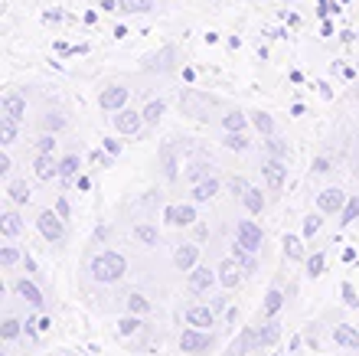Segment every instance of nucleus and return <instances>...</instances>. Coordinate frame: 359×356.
I'll return each mask as SVG.
<instances>
[{"instance_id": "nucleus-1", "label": "nucleus", "mask_w": 359, "mask_h": 356, "mask_svg": "<svg viewBox=\"0 0 359 356\" xmlns=\"http://www.w3.org/2000/svg\"><path fill=\"white\" fill-rule=\"evenodd\" d=\"M124 275H128V258H124L121 252H114V249L95 252L92 262H88V278H92L95 284H104V288L124 282Z\"/></svg>"}, {"instance_id": "nucleus-2", "label": "nucleus", "mask_w": 359, "mask_h": 356, "mask_svg": "<svg viewBox=\"0 0 359 356\" xmlns=\"http://www.w3.org/2000/svg\"><path fill=\"white\" fill-rule=\"evenodd\" d=\"M10 294L20 301V304H27L29 310H36V314H46L49 301H46V291H43V284L33 278V275H23V278H13V282L7 284Z\"/></svg>"}, {"instance_id": "nucleus-3", "label": "nucleus", "mask_w": 359, "mask_h": 356, "mask_svg": "<svg viewBox=\"0 0 359 356\" xmlns=\"http://www.w3.org/2000/svg\"><path fill=\"white\" fill-rule=\"evenodd\" d=\"M36 232L43 235V242H46L49 249H56V252H62V245H66V239H69L66 219H62L56 209H39V216H36Z\"/></svg>"}, {"instance_id": "nucleus-4", "label": "nucleus", "mask_w": 359, "mask_h": 356, "mask_svg": "<svg viewBox=\"0 0 359 356\" xmlns=\"http://www.w3.org/2000/svg\"><path fill=\"white\" fill-rule=\"evenodd\" d=\"M219 347V337L212 330H203V327H187L180 334V350L187 356H212Z\"/></svg>"}, {"instance_id": "nucleus-5", "label": "nucleus", "mask_w": 359, "mask_h": 356, "mask_svg": "<svg viewBox=\"0 0 359 356\" xmlns=\"http://www.w3.org/2000/svg\"><path fill=\"white\" fill-rule=\"evenodd\" d=\"M216 105H219L216 98H209L203 92H193V88H187V92L180 95V112L187 114V118H196V121H209V112Z\"/></svg>"}, {"instance_id": "nucleus-6", "label": "nucleus", "mask_w": 359, "mask_h": 356, "mask_svg": "<svg viewBox=\"0 0 359 356\" xmlns=\"http://www.w3.org/2000/svg\"><path fill=\"white\" fill-rule=\"evenodd\" d=\"M216 284H219V272L212 265H196V268L187 275V291L193 298H209Z\"/></svg>"}, {"instance_id": "nucleus-7", "label": "nucleus", "mask_w": 359, "mask_h": 356, "mask_svg": "<svg viewBox=\"0 0 359 356\" xmlns=\"http://www.w3.org/2000/svg\"><path fill=\"white\" fill-rule=\"evenodd\" d=\"M180 138H170V141H163L161 150H157V167H161V177L167 183H177L180 180V147H177Z\"/></svg>"}, {"instance_id": "nucleus-8", "label": "nucleus", "mask_w": 359, "mask_h": 356, "mask_svg": "<svg viewBox=\"0 0 359 356\" xmlns=\"http://www.w3.org/2000/svg\"><path fill=\"white\" fill-rule=\"evenodd\" d=\"M262 180H265V190L268 193H281L284 183H287V160H278V157H262Z\"/></svg>"}, {"instance_id": "nucleus-9", "label": "nucleus", "mask_w": 359, "mask_h": 356, "mask_svg": "<svg viewBox=\"0 0 359 356\" xmlns=\"http://www.w3.org/2000/svg\"><path fill=\"white\" fill-rule=\"evenodd\" d=\"M163 223L173 225V229H193V225L199 223L196 203L189 199V203H170V206H163Z\"/></svg>"}, {"instance_id": "nucleus-10", "label": "nucleus", "mask_w": 359, "mask_h": 356, "mask_svg": "<svg viewBox=\"0 0 359 356\" xmlns=\"http://www.w3.org/2000/svg\"><path fill=\"white\" fill-rule=\"evenodd\" d=\"M111 124H114V131L121 134V138H137V134L147 128V124H144V112H134V108H121V112H114Z\"/></svg>"}, {"instance_id": "nucleus-11", "label": "nucleus", "mask_w": 359, "mask_h": 356, "mask_svg": "<svg viewBox=\"0 0 359 356\" xmlns=\"http://www.w3.org/2000/svg\"><path fill=\"white\" fill-rule=\"evenodd\" d=\"M236 242L245 245L248 252H262V245H265V232H262V225L255 219H238L236 223Z\"/></svg>"}, {"instance_id": "nucleus-12", "label": "nucleus", "mask_w": 359, "mask_h": 356, "mask_svg": "<svg viewBox=\"0 0 359 356\" xmlns=\"http://www.w3.org/2000/svg\"><path fill=\"white\" fill-rule=\"evenodd\" d=\"M346 190L343 187H323L320 193H317V209H320L323 216H340L343 206H346Z\"/></svg>"}, {"instance_id": "nucleus-13", "label": "nucleus", "mask_w": 359, "mask_h": 356, "mask_svg": "<svg viewBox=\"0 0 359 356\" xmlns=\"http://www.w3.org/2000/svg\"><path fill=\"white\" fill-rule=\"evenodd\" d=\"M183 320H187V327H203V330H212L219 324V314L212 308H209V301L206 304H189L187 310H183Z\"/></svg>"}, {"instance_id": "nucleus-14", "label": "nucleus", "mask_w": 359, "mask_h": 356, "mask_svg": "<svg viewBox=\"0 0 359 356\" xmlns=\"http://www.w3.org/2000/svg\"><path fill=\"white\" fill-rule=\"evenodd\" d=\"M128 98H131V92L124 85H104L102 92H98V108L114 114V112H121V108H128Z\"/></svg>"}, {"instance_id": "nucleus-15", "label": "nucleus", "mask_w": 359, "mask_h": 356, "mask_svg": "<svg viewBox=\"0 0 359 356\" xmlns=\"http://www.w3.org/2000/svg\"><path fill=\"white\" fill-rule=\"evenodd\" d=\"M216 272H219V288H226V291H238L242 282H245V272H242V265H238L232 255L216 265Z\"/></svg>"}, {"instance_id": "nucleus-16", "label": "nucleus", "mask_w": 359, "mask_h": 356, "mask_svg": "<svg viewBox=\"0 0 359 356\" xmlns=\"http://www.w3.org/2000/svg\"><path fill=\"white\" fill-rule=\"evenodd\" d=\"M23 229H27V223H23V216H20V206H13L7 199V206L0 209V235H4V239H20Z\"/></svg>"}, {"instance_id": "nucleus-17", "label": "nucleus", "mask_w": 359, "mask_h": 356, "mask_svg": "<svg viewBox=\"0 0 359 356\" xmlns=\"http://www.w3.org/2000/svg\"><path fill=\"white\" fill-rule=\"evenodd\" d=\"M199 265V242H189V239H183L180 245H173V268L177 272H193Z\"/></svg>"}, {"instance_id": "nucleus-18", "label": "nucleus", "mask_w": 359, "mask_h": 356, "mask_svg": "<svg viewBox=\"0 0 359 356\" xmlns=\"http://www.w3.org/2000/svg\"><path fill=\"white\" fill-rule=\"evenodd\" d=\"M255 350H258V327L248 324V327L238 330V337L232 340V347H229L222 356H252Z\"/></svg>"}, {"instance_id": "nucleus-19", "label": "nucleus", "mask_w": 359, "mask_h": 356, "mask_svg": "<svg viewBox=\"0 0 359 356\" xmlns=\"http://www.w3.org/2000/svg\"><path fill=\"white\" fill-rule=\"evenodd\" d=\"M284 294L281 284H271V288L265 291V298H262V308H258V320H274L278 314L284 310Z\"/></svg>"}, {"instance_id": "nucleus-20", "label": "nucleus", "mask_w": 359, "mask_h": 356, "mask_svg": "<svg viewBox=\"0 0 359 356\" xmlns=\"http://www.w3.org/2000/svg\"><path fill=\"white\" fill-rule=\"evenodd\" d=\"M219 193H222V180L216 177V173H212V177H206V180H199V183H193V187H189V199H193V203H212V199L219 197Z\"/></svg>"}, {"instance_id": "nucleus-21", "label": "nucleus", "mask_w": 359, "mask_h": 356, "mask_svg": "<svg viewBox=\"0 0 359 356\" xmlns=\"http://www.w3.org/2000/svg\"><path fill=\"white\" fill-rule=\"evenodd\" d=\"M0 114L10 118V121L23 124L27 121V98H23L20 92H7L4 98H0Z\"/></svg>"}, {"instance_id": "nucleus-22", "label": "nucleus", "mask_w": 359, "mask_h": 356, "mask_svg": "<svg viewBox=\"0 0 359 356\" xmlns=\"http://www.w3.org/2000/svg\"><path fill=\"white\" fill-rule=\"evenodd\" d=\"M33 177H36L39 183L59 180V157L56 154H36V157H33Z\"/></svg>"}, {"instance_id": "nucleus-23", "label": "nucleus", "mask_w": 359, "mask_h": 356, "mask_svg": "<svg viewBox=\"0 0 359 356\" xmlns=\"http://www.w3.org/2000/svg\"><path fill=\"white\" fill-rule=\"evenodd\" d=\"M173 66H177V49L173 46H163L161 53L144 56V69L147 72H173Z\"/></svg>"}, {"instance_id": "nucleus-24", "label": "nucleus", "mask_w": 359, "mask_h": 356, "mask_svg": "<svg viewBox=\"0 0 359 356\" xmlns=\"http://www.w3.org/2000/svg\"><path fill=\"white\" fill-rule=\"evenodd\" d=\"M23 320L27 317H17V314H4V320H0V340H4V347H13V343H20V337H23Z\"/></svg>"}, {"instance_id": "nucleus-25", "label": "nucleus", "mask_w": 359, "mask_h": 356, "mask_svg": "<svg viewBox=\"0 0 359 356\" xmlns=\"http://www.w3.org/2000/svg\"><path fill=\"white\" fill-rule=\"evenodd\" d=\"M7 199L13 203V206H29V203H33V190H29L27 180L10 177L7 180Z\"/></svg>"}, {"instance_id": "nucleus-26", "label": "nucleus", "mask_w": 359, "mask_h": 356, "mask_svg": "<svg viewBox=\"0 0 359 356\" xmlns=\"http://www.w3.org/2000/svg\"><path fill=\"white\" fill-rule=\"evenodd\" d=\"M232 258H236L238 265H242V272H245V278H252V275H258V268H262V262H258V252H248L245 245H238L236 239H232Z\"/></svg>"}, {"instance_id": "nucleus-27", "label": "nucleus", "mask_w": 359, "mask_h": 356, "mask_svg": "<svg viewBox=\"0 0 359 356\" xmlns=\"http://www.w3.org/2000/svg\"><path fill=\"white\" fill-rule=\"evenodd\" d=\"M330 337L340 350H359V330L353 327V324H343L340 320V324L330 330Z\"/></svg>"}, {"instance_id": "nucleus-28", "label": "nucleus", "mask_w": 359, "mask_h": 356, "mask_svg": "<svg viewBox=\"0 0 359 356\" xmlns=\"http://www.w3.org/2000/svg\"><path fill=\"white\" fill-rule=\"evenodd\" d=\"M258 350H271L278 340H281V324H278V317L274 320H258Z\"/></svg>"}, {"instance_id": "nucleus-29", "label": "nucleus", "mask_w": 359, "mask_h": 356, "mask_svg": "<svg viewBox=\"0 0 359 356\" xmlns=\"http://www.w3.org/2000/svg\"><path fill=\"white\" fill-rule=\"evenodd\" d=\"M238 203L245 206V213H248V216H262V213L268 209V197L262 193V187H255V183H252V187L245 190V197L238 199Z\"/></svg>"}, {"instance_id": "nucleus-30", "label": "nucleus", "mask_w": 359, "mask_h": 356, "mask_svg": "<svg viewBox=\"0 0 359 356\" xmlns=\"http://www.w3.org/2000/svg\"><path fill=\"white\" fill-rule=\"evenodd\" d=\"M206 177H212V160H206V157H193L187 164V170H183V180H187L189 187L199 183V180H206Z\"/></svg>"}, {"instance_id": "nucleus-31", "label": "nucleus", "mask_w": 359, "mask_h": 356, "mask_svg": "<svg viewBox=\"0 0 359 356\" xmlns=\"http://www.w3.org/2000/svg\"><path fill=\"white\" fill-rule=\"evenodd\" d=\"M124 310H128V314H137V317H147L154 310V301L147 298V294H141V291H128V294H124Z\"/></svg>"}, {"instance_id": "nucleus-32", "label": "nucleus", "mask_w": 359, "mask_h": 356, "mask_svg": "<svg viewBox=\"0 0 359 356\" xmlns=\"http://www.w3.org/2000/svg\"><path fill=\"white\" fill-rule=\"evenodd\" d=\"M131 235L141 242V249H157V245H161V229L154 223H137L131 229Z\"/></svg>"}, {"instance_id": "nucleus-33", "label": "nucleus", "mask_w": 359, "mask_h": 356, "mask_svg": "<svg viewBox=\"0 0 359 356\" xmlns=\"http://www.w3.org/2000/svg\"><path fill=\"white\" fill-rule=\"evenodd\" d=\"M79 170H82L79 154H66V157H59V183H62V187H69L72 180H79Z\"/></svg>"}, {"instance_id": "nucleus-34", "label": "nucleus", "mask_w": 359, "mask_h": 356, "mask_svg": "<svg viewBox=\"0 0 359 356\" xmlns=\"http://www.w3.org/2000/svg\"><path fill=\"white\" fill-rule=\"evenodd\" d=\"M23 255H27V249H17L13 239H7V245H0V268L13 272L17 265H23Z\"/></svg>"}, {"instance_id": "nucleus-35", "label": "nucleus", "mask_w": 359, "mask_h": 356, "mask_svg": "<svg viewBox=\"0 0 359 356\" xmlns=\"http://www.w3.org/2000/svg\"><path fill=\"white\" fill-rule=\"evenodd\" d=\"M219 124H222V131H248L252 118L245 112H238V108H229V112H222Z\"/></svg>"}, {"instance_id": "nucleus-36", "label": "nucleus", "mask_w": 359, "mask_h": 356, "mask_svg": "<svg viewBox=\"0 0 359 356\" xmlns=\"http://www.w3.org/2000/svg\"><path fill=\"white\" fill-rule=\"evenodd\" d=\"M144 327H147V324H144V317H137V314H128V310H124V317L118 320V334H121L124 340L141 337Z\"/></svg>"}, {"instance_id": "nucleus-37", "label": "nucleus", "mask_w": 359, "mask_h": 356, "mask_svg": "<svg viewBox=\"0 0 359 356\" xmlns=\"http://www.w3.org/2000/svg\"><path fill=\"white\" fill-rule=\"evenodd\" d=\"M304 242H307L304 235H291V232L284 235V258H287V262H307Z\"/></svg>"}, {"instance_id": "nucleus-38", "label": "nucleus", "mask_w": 359, "mask_h": 356, "mask_svg": "<svg viewBox=\"0 0 359 356\" xmlns=\"http://www.w3.org/2000/svg\"><path fill=\"white\" fill-rule=\"evenodd\" d=\"M222 147L245 154V150H252V138H248V131H222Z\"/></svg>"}, {"instance_id": "nucleus-39", "label": "nucleus", "mask_w": 359, "mask_h": 356, "mask_svg": "<svg viewBox=\"0 0 359 356\" xmlns=\"http://www.w3.org/2000/svg\"><path fill=\"white\" fill-rule=\"evenodd\" d=\"M262 150H265V157L291 160V147H287V141H281L278 134H271V138H262Z\"/></svg>"}, {"instance_id": "nucleus-40", "label": "nucleus", "mask_w": 359, "mask_h": 356, "mask_svg": "<svg viewBox=\"0 0 359 356\" xmlns=\"http://www.w3.org/2000/svg\"><path fill=\"white\" fill-rule=\"evenodd\" d=\"M141 112H144V124H147V128H157L161 118H163V112H167V102H163V98H154V102L144 105Z\"/></svg>"}, {"instance_id": "nucleus-41", "label": "nucleus", "mask_w": 359, "mask_h": 356, "mask_svg": "<svg viewBox=\"0 0 359 356\" xmlns=\"http://www.w3.org/2000/svg\"><path fill=\"white\" fill-rule=\"evenodd\" d=\"M39 128L49 134H59V131H66L69 128V118L62 112H46L43 118H39Z\"/></svg>"}, {"instance_id": "nucleus-42", "label": "nucleus", "mask_w": 359, "mask_h": 356, "mask_svg": "<svg viewBox=\"0 0 359 356\" xmlns=\"http://www.w3.org/2000/svg\"><path fill=\"white\" fill-rule=\"evenodd\" d=\"M248 118H252V128H255L262 138H271L274 134V118L268 112H252Z\"/></svg>"}, {"instance_id": "nucleus-43", "label": "nucleus", "mask_w": 359, "mask_h": 356, "mask_svg": "<svg viewBox=\"0 0 359 356\" xmlns=\"http://www.w3.org/2000/svg\"><path fill=\"white\" fill-rule=\"evenodd\" d=\"M17 134H20V124L0 114V144H4V147H13V144H17Z\"/></svg>"}, {"instance_id": "nucleus-44", "label": "nucleus", "mask_w": 359, "mask_h": 356, "mask_svg": "<svg viewBox=\"0 0 359 356\" xmlns=\"http://www.w3.org/2000/svg\"><path fill=\"white\" fill-rule=\"evenodd\" d=\"M320 229H323V213H320V209H317V213H307V216H304V229H301L304 239H313V235L320 232Z\"/></svg>"}, {"instance_id": "nucleus-45", "label": "nucleus", "mask_w": 359, "mask_h": 356, "mask_svg": "<svg viewBox=\"0 0 359 356\" xmlns=\"http://www.w3.org/2000/svg\"><path fill=\"white\" fill-rule=\"evenodd\" d=\"M118 10L121 13H151L154 0H118Z\"/></svg>"}, {"instance_id": "nucleus-46", "label": "nucleus", "mask_w": 359, "mask_h": 356, "mask_svg": "<svg viewBox=\"0 0 359 356\" xmlns=\"http://www.w3.org/2000/svg\"><path fill=\"white\" fill-rule=\"evenodd\" d=\"M359 219V197H350L346 199V206L340 213V225H353Z\"/></svg>"}, {"instance_id": "nucleus-47", "label": "nucleus", "mask_w": 359, "mask_h": 356, "mask_svg": "<svg viewBox=\"0 0 359 356\" xmlns=\"http://www.w3.org/2000/svg\"><path fill=\"white\" fill-rule=\"evenodd\" d=\"M56 147H59L56 134L43 131V134H39V138H36V154H56Z\"/></svg>"}, {"instance_id": "nucleus-48", "label": "nucleus", "mask_w": 359, "mask_h": 356, "mask_svg": "<svg viewBox=\"0 0 359 356\" xmlns=\"http://www.w3.org/2000/svg\"><path fill=\"white\" fill-rule=\"evenodd\" d=\"M304 265H307V278H320V275H323V265H327V258H323V252H313Z\"/></svg>"}, {"instance_id": "nucleus-49", "label": "nucleus", "mask_w": 359, "mask_h": 356, "mask_svg": "<svg viewBox=\"0 0 359 356\" xmlns=\"http://www.w3.org/2000/svg\"><path fill=\"white\" fill-rule=\"evenodd\" d=\"M209 308H212L219 317H222V314L229 310V291L222 288V294H209Z\"/></svg>"}, {"instance_id": "nucleus-50", "label": "nucleus", "mask_w": 359, "mask_h": 356, "mask_svg": "<svg viewBox=\"0 0 359 356\" xmlns=\"http://www.w3.org/2000/svg\"><path fill=\"white\" fill-rule=\"evenodd\" d=\"M248 187H252V183H248L245 177H229V193H232L236 199L245 197V190H248Z\"/></svg>"}, {"instance_id": "nucleus-51", "label": "nucleus", "mask_w": 359, "mask_h": 356, "mask_svg": "<svg viewBox=\"0 0 359 356\" xmlns=\"http://www.w3.org/2000/svg\"><path fill=\"white\" fill-rule=\"evenodd\" d=\"M13 177V160H10V154H7V147L0 150V180L7 183V180Z\"/></svg>"}, {"instance_id": "nucleus-52", "label": "nucleus", "mask_w": 359, "mask_h": 356, "mask_svg": "<svg viewBox=\"0 0 359 356\" xmlns=\"http://www.w3.org/2000/svg\"><path fill=\"white\" fill-rule=\"evenodd\" d=\"M340 294H343V304H346V308H359L356 288H353V284H350V282H343V284H340Z\"/></svg>"}, {"instance_id": "nucleus-53", "label": "nucleus", "mask_w": 359, "mask_h": 356, "mask_svg": "<svg viewBox=\"0 0 359 356\" xmlns=\"http://www.w3.org/2000/svg\"><path fill=\"white\" fill-rule=\"evenodd\" d=\"M304 340H307V347L311 350L320 347V330H317V324H311V327L304 330Z\"/></svg>"}, {"instance_id": "nucleus-54", "label": "nucleus", "mask_w": 359, "mask_h": 356, "mask_svg": "<svg viewBox=\"0 0 359 356\" xmlns=\"http://www.w3.org/2000/svg\"><path fill=\"white\" fill-rule=\"evenodd\" d=\"M161 193H157V190H147V193H144V199H141V206H147V209H161Z\"/></svg>"}, {"instance_id": "nucleus-55", "label": "nucleus", "mask_w": 359, "mask_h": 356, "mask_svg": "<svg viewBox=\"0 0 359 356\" xmlns=\"http://www.w3.org/2000/svg\"><path fill=\"white\" fill-rule=\"evenodd\" d=\"M23 272H27V275H33V278H36V282H39V278H43V275H39V265H36V258H33V255H23Z\"/></svg>"}, {"instance_id": "nucleus-56", "label": "nucleus", "mask_w": 359, "mask_h": 356, "mask_svg": "<svg viewBox=\"0 0 359 356\" xmlns=\"http://www.w3.org/2000/svg\"><path fill=\"white\" fill-rule=\"evenodd\" d=\"M330 160H327V157H317V160H313V167H311V173H313V177H323V173H330Z\"/></svg>"}, {"instance_id": "nucleus-57", "label": "nucleus", "mask_w": 359, "mask_h": 356, "mask_svg": "<svg viewBox=\"0 0 359 356\" xmlns=\"http://www.w3.org/2000/svg\"><path fill=\"white\" fill-rule=\"evenodd\" d=\"M53 209H56V213L62 216L66 223H69V219H72V206H69V199H66V197H59V199H56V206H53Z\"/></svg>"}, {"instance_id": "nucleus-58", "label": "nucleus", "mask_w": 359, "mask_h": 356, "mask_svg": "<svg viewBox=\"0 0 359 356\" xmlns=\"http://www.w3.org/2000/svg\"><path fill=\"white\" fill-rule=\"evenodd\" d=\"M108 235H111V232H108L104 225H98V229H95V245H98V242H108Z\"/></svg>"}, {"instance_id": "nucleus-59", "label": "nucleus", "mask_w": 359, "mask_h": 356, "mask_svg": "<svg viewBox=\"0 0 359 356\" xmlns=\"http://www.w3.org/2000/svg\"><path fill=\"white\" fill-rule=\"evenodd\" d=\"M104 147H108V154H111V157H114V154H121V144H118V141H111V138L104 141Z\"/></svg>"}, {"instance_id": "nucleus-60", "label": "nucleus", "mask_w": 359, "mask_h": 356, "mask_svg": "<svg viewBox=\"0 0 359 356\" xmlns=\"http://www.w3.org/2000/svg\"><path fill=\"white\" fill-rule=\"evenodd\" d=\"M226 320H229V324H238V308H229L226 310Z\"/></svg>"}]
</instances>
